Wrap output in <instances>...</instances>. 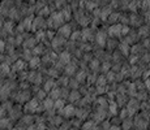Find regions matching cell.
Segmentation results:
<instances>
[{
  "label": "cell",
  "mask_w": 150,
  "mask_h": 130,
  "mask_svg": "<svg viewBox=\"0 0 150 130\" xmlns=\"http://www.w3.org/2000/svg\"><path fill=\"white\" fill-rule=\"evenodd\" d=\"M105 46L107 47V51H108V52H110V51L114 52L117 47H119V40H117L116 38H107Z\"/></svg>",
  "instance_id": "6da1fadb"
},
{
  "label": "cell",
  "mask_w": 150,
  "mask_h": 130,
  "mask_svg": "<svg viewBox=\"0 0 150 130\" xmlns=\"http://www.w3.org/2000/svg\"><path fill=\"white\" fill-rule=\"evenodd\" d=\"M57 34H59V37H62V38H68V37H71L72 34V29L69 25H64V26H60L59 27V31H57Z\"/></svg>",
  "instance_id": "7a4b0ae2"
},
{
  "label": "cell",
  "mask_w": 150,
  "mask_h": 130,
  "mask_svg": "<svg viewBox=\"0 0 150 130\" xmlns=\"http://www.w3.org/2000/svg\"><path fill=\"white\" fill-rule=\"evenodd\" d=\"M119 18H120V13L119 12H111L106 20H107L108 24L115 25V24H116V21H119Z\"/></svg>",
  "instance_id": "3957f363"
},
{
  "label": "cell",
  "mask_w": 150,
  "mask_h": 130,
  "mask_svg": "<svg viewBox=\"0 0 150 130\" xmlns=\"http://www.w3.org/2000/svg\"><path fill=\"white\" fill-rule=\"evenodd\" d=\"M59 61L62 63L63 65L69 64V61H71V53H69V52H62L59 56Z\"/></svg>",
  "instance_id": "277c9868"
},
{
  "label": "cell",
  "mask_w": 150,
  "mask_h": 130,
  "mask_svg": "<svg viewBox=\"0 0 150 130\" xmlns=\"http://www.w3.org/2000/svg\"><path fill=\"white\" fill-rule=\"evenodd\" d=\"M123 130H132V126H133V121L131 120V117H127L122 121V125Z\"/></svg>",
  "instance_id": "5b68a950"
},
{
  "label": "cell",
  "mask_w": 150,
  "mask_h": 130,
  "mask_svg": "<svg viewBox=\"0 0 150 130\" xmlns=\"http://www.w3.org/2000/svg\"><path fill=\"white\" fill-rule=\"evenodd\" d=\"M80 96H81V95H80V91L73 90V91H71V92H69V95H68V99L71 100L72 103H73V102H77V100L80 99Z\"/></svg>",
  "instance_id": "8992f818"
},
{
  "label": "cell",
  "mask_w": 150,
  "mask_h": 130,
  "mask_svg": "<svg viewBox=\"0 0 150 130\" xmlns=\"http://www.w3.org/2000/svg\"><path fill=\"white\" fill-rule=\"evenodd\" d=\"M63 109H64L63 112H64L65 116H72V115L76 113V109L73 108V105H67V107H64Z\"/></svg>",
  "instance_id": "52a82bcc"
},
{
  "label": "cell",
  "mask_w": 150,
  "mask_h": 130,
  "mask_svg": "<svg viewBox=\"0 0 150 130\" xmlns=\"http://www.w3.org/2000/svg\"><path fill=\"white\" fill-rule=\"evenodd\" d=\"M108 121H110V124H111V126H119V128H120L123 120L119 116H115V117H112L111 120H108Z\"/></svg>",
  "instance_id": "ba28073f"
},
{
  "label": "cell",
  "mask_w": 150,
  "mask_h": 130,
  "mask_svg": "<svg viewBox=\"0 0 150 130\" xmlns=\"http://www.w3.org/2000/svg\"><path fill=\"white\" fill-rule=\"evenodd\" d=\"M96 83H97V86H106V83H107V81H106V76H105V74H102V76L97 77Z\"/></svg>",
  "instance_id": "9c48e42d"
},
{
  "label": "cell",
  "mask_w": 150,
  "mask_h": 130,
  "mask_svg": "<svg viewBox=\"0 0 150 130\" xmlns=\"http://www.w3.org/2000/svg\"><path fill=\"white\" fill-rule=\"evenodd\" d=\"M76 68L77 66L76 65H73V64H67V66H65V73H68V74H72V73H74L76 72Z\"/></svg>",
  "instance_id": "30bf717a"
},
{
  "label": "cell",
  "mask_w": 150,
  "mask_h": 130,
  "mask_svg": "<svg viewBox=\"0 0 150 130\" xmlns=\"http://www.w3.org/2000/svg\"><path fill=\"white\" fill-rule=\"evenodd\" d=\"M35 42H37V40L34 39V38H30L29 40H26V42L24 43V46L26 48H31V47H34V46H35Z\"/></svg>",
  "instance_id": "8fae6325"
},
{
  "label": "cell",
  "mask_w": 150,
  "mask_h": 130,
  "mask_svg": "<svg viewBox=\"0 0 150 130\" xmlns=\"http://www.w3.org/2000/svg\"><path fill=\"white\" fill-rule=\"evenodd\" d=\"M29 61H30V66H31V68H34V66H38L39 65L41 60H39V57H31Z\"/></svg>",
  "instance_id": "7c38bea8"
},
{
  "label": "cell",
  "mask_w": 150,
  "mask_h": 130,
  "mask_svg": "<svg viewBox=\"0 0 150 130\" xmlns=\"http://www.w3.org/2000/svg\"><path fill=\"white\" fill-rule=\"evenodd\" d=\"M85 77H86V73H85V72H80V73L77 74L76 81H77V82H83V81H85Z\"/></svg>",
  "instance_id": "4fadbf2b"
},
{
  "label": "cell",
  "mask_w": 150,
  "mask_h": 130,
  "mask_svg": "<svg viewBox=\"0 0 150 130\" xmlns=\"http://www.w3.org/2000/svg\"><path fill=\"white\" fill-rule=\"evenodd\" d=\"M71 35H72V37H71V39L73 40V42H74V40L81 39V33H80V31H74V33H72Z\"/></svg>",
  "instance_id": "5bb4252c"
},
{
  "label": "cell",
  "mask_w": 150,
  "mask_h": 130,
  "mask_svg": "<svg viewBox=\"0 0 150 130\" xmlns=\"http://www.w3.org/2000/svg\"><path fill=\"white\" fill-rule=\"evenodd\" d=\"M45 105H46V108H48V107H52V100H51V99L46 100V102H45Z\"/></svg>",
  "instance_id": "9a60e30c"
},
{
  "label": "cell",
  "mask_w": 150,
  "mask_h": 130,
  "mask_svg": "<svg viewBox=\"0 0 150 130\" xmlns=\"http://www.w3.org/2000/svg\"><path fill=\"white\" fill-rule=\"evenodd\" d=\"M3 50H4V43L0 42V51H3Z\"/></svg>",
  "instance_id": "2e32d148"
},
{
  "label": "cell",
  "mask_w": 150,
  "mask_h": 130,
  "mask_svg": "<svg viewBox=\"0 0 150 130\" xmlns=\"http://www.w3.org/2000/svg\"><path fill=\"white\" fill-rule=\"evenodd\" d=\"M34 1H35V0H30V3H34Z\"/></svg>",
  "instance_id": "e0dca14e"
},
{
  "label": "cell",
  "mask_w": 150,
  "mask_h": 130,
  "mask_svg": "<svg viewBox=\"0 0 150 130\" xmlns=\"http://www.w3.org/2000/svg\"><path fill=\"white\" fill-rule=\"evenodd\" d=\"M50 1H51V0H50Z\"/></svg>",
  "instance_id": "ac0fdd59"
}]
</instances>
